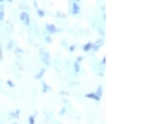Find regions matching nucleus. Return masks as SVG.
<instances>
[{"label": "nucleus", "instance_id": "f8f14e48", "mask_svg": "<svg viewBox=\"0 0 151 124\" xmlns=\"http://www.w3.org/2000/svg\"><path fill=\"white\" fill-rule=\"evenodd\" d=\"M4 19V11H3V9H0V20L2 21Z\"/></svg>", "mask_w": 151, "mask_h": 124}, {"label": "nucleus", "instance_id": "7ed1b4c3", "mask_svg": "<svg viewBox=\"0 0 151 124\" xmlns=\"http://www.w3.org/2000/svg\"><path fill=\"white\" fill-rule=\"evenodd\" d=\"M47 30H48L49 32H50V33H55L58 31V29H57L56 26H55V24H47Z\"/></svg>", "mask_w": 151, "mask_h": 124}, {"label": "nucleus", "instance_id": "f3484780", "mask_svg": "<svg viewBox=\"0 0 151 124\" xmlns=\"http://www.w3.org/2000/svg\"><path fill=\"white\" fill-rule=\"evenodd\" d=\"M75 48H76V45H71V46L70 47V49H69V50H70V51H73V50L75 49Z\"/></svg>", "mask_w": 151, "mask_h": 124}, {"label": "nucleus", "instance_id": "aec40b11", "mask_svg": "<svg viewBox=\"0 0 151 124\" xmlns=\"http://www.w3.org/2000/svg\"><path fill=\"white\" fill-rule=\"evenodd\" d=\"M1 54H2V53H1V48H0V59L2 58V57H1Z\"/></svg>", "mask_w": 151, "mask_h": 124}, {"label": "nucleus", "instance_id": "412c9836", "mask_svg": "<svg viewBox=\"0 0 151 124\" xmlns=\"http://www.w3.org/2000/svg\"><path fill=\"white\" fill-rule=\"evenodd\" d=\"M13 124H18V123H13Z\"/></svg>", "mask_w": 151, "mask_h": 124}, {"label": "nucleus", "instance_id": "dca6fc26", "mask_svg": "<svg viewBox=\"0 0 151 124\" xmlns=\"http://www.w3.org/2000/svg\"><path fill=\"white\" fill-rule=\"evenodd\" d=\"M65 108H63V109L60 112V115H63V114L65 113Z\"/></svg>", "mask_w": 151, "mask_h": 124}, {"label": "nucleus", "instance_id": "6ab92c4d", "mask_svg": "<svg viewBox=\"0 0 151 124\" xmlns=\"http://www.w3.org/2000/svg\"><path fill=\"white\" fill-rule=\"evenodd\" d=\"M105 60H106V57L104 56V58H103V61H102V64H105Z\"/></svg>", "mask_w": 151, "mask_h": 124}, {"label": "nucleus", "instance_id": "6e6552de", "mask_svg": "<svg viewBox=\"0 0 151 124\" xmlns=\"http://www.w3.org/2000/svg\"><path fill=\"white\" fill-rule=\"evenodd\" d=\"M74 67H75V71L76 73H78L79 71H80V65H79V63H77L76 61L75 62V64H74Z\"/></svg>", "mask_w": 151, "mask_h": 124}, {"label": "nucleus", "instance_id": "20e7f679", "mask_svg": "<svg viewBox=\"0 0 151 124\" xmlns=\"http://www.w3.org/2000/svg\"><path fill=\"white\" fill-rule=\"evenodd\" d=\"M85 97H88V98H92V99H93V100H96V101H97V102H99V101H100V97H97L95 93H88V94L85 95Z\"/></svg>", "mask_w": 151, "mask_h": 124}, {"label": "nucleus", "instance_id": "39448f33", "mask_svg": "<svg viewBox=\"0 0 151 124\" xmlns=\"http://www.w3.org/2000/svg\"><path fill=\"white\" fill-rule=\"evenodd\" d=\"M92 45H93V44H92L91 42L86 44L83 46V50H84V51H88L89 49H91L92 48Z\"/></svg>", "mask_w": 151, "mask_h": 124}, {"label": "nucleus", "instance_id": "4468645a", "mask_svg": "<svg viewBox=\"0 0 151 124\" xmlns=\"http://www.w3.org/2000/svg\"><path fill=\"white\" fill-rule=\"evenodd\" d=\"M82 59H83V56L80 55V56H78V57L76 58V62H77V63H80L81 61H82Z\"/></svg>", "mask_w": 151, "mask_h": 124}, {"label": "nucleus", "instance_id": "f257e3e1", "mask_svg": "<svg viewBox=\"0 0 151 124\" xmlns=\"http://www.w3.org/2000/svg\"><path fill=\"white\" fill-rule=\"evenodd\" d=\"M20 19H21L22 21L24 22V24L28 25L29 24V17L26 12H22L21 14H20Z\"/></svg>", "mask_w": 151, "mask_h": 124}, {"label": "nucleus", "instance_id": "0eeeda50", "mask_svg": "<svg viewBox=\"0 0 151 124\" xmlns=\"http://www.w3.org/2000/svg\"><path fill=\"white\" fill-rule=\"evenodd\" d=\"M45 68H43L42 70H41L40 71V72H39V74H38V75H36V76H35V77L36 79H40V78H41V77L43 76L44 73H45Z\"/></svg>", "mask_w": 151, "mask_h": 124}, {"label": "nucleus", "instance_id": "2eb2a0df", "mask_svg": "<svg viewBox=\"0 0 151 124\" xmlns=\"http://www.w3.org/2000/svg\"><path fill=\"white\" fill-rule=\"evenodd\" d=\"M7 84H8L9 86H10V87H12V88H13V87L14 86V83H13V82H12V81H7Z\"/></svg>", "mask_w": 151, "mask_h": 124}, {"label": "nucleus", "instance_id": "9b49d317", "mask_svg": "<svg viewBox=\"0 0 151 124\" xmlns=\"http://www.w3.org/2000/svg\"><path fill=\"white\" fill-rule=\"evenodd\" d=\"M38 14H39V16L43 17L44 15H45V12H44L42 9H39V10H38Z\"/></svg>", "mask_w": 151, "mask_h": 124}, {"label": "nucleus", "instance_id": "423d86ee", "mask_svg": "<svg viewBox=\"0 0 151 124\" xmlns=\"http://www.w3.org/2000/svg\"><path fill=\"white\" fill-rule=\"evenodd\" d=\"M95 94L97 95V97L101 98L102 95H103V90H102V86H98V88L97 89V91H96V92H95Z\"/></svg>", "mask_w": 151, "mask_h": 124}, {"label": "nucleus", "instance_id": "ddd939ff", "mask_svg": "<svg viewBox=\"0 0 151 124\" xmlns=\"http://www.w3.org/2000/svg\"><path fill=\"white\" fill-rule=\"evenodd\" d=\"M42 60H43L45 64H46V65H50V62H49L48 59H47L46 57H42Z\"/></svg>", "mask_w": 151, "mask_h": 124}, {"label": "nucleus", "instance_id": "1a4fd4ad", "mask_svg": "<svg viewBox=\"0 0 151 124\" xmlns=\"http://www.w3.org/2000/svg\"><path fill=\"white\" fill-rule=\"evenodd\" d=\"M43 86H44V88H43V90H42V92H43V93H46L47 91L50 89V87H49V86H47L45 83H43Z\"/></svg>", "mask_w": 151, "mask_h": 124}, {"label": "nucleus", "instance_id": "a211bd4d", "mask_svg": "<svg viewBox=\"0 0 151 124\" xmlns=\"http://www.w3.org/2000/svg\"><path fill=\"white\" fill-rule=\"evenodd\" d=\"M46 39V41H47V42H49V43H50V42H51V39L50 38V37H48V36L46 37V39Z\"/></svg>", "mask_w": 151, "mask_h": 124}, {"label": "nucleus", "instance_id": "9d476101", "mask_svg": "<svg viewBox=\"0 0 151 124\" xmlns=\"http://www.w3.org/2000/svg\"><path fill=\"white\" fill-rule=\"evenodd\" d=\"M29 123L35 124V118H34V116H30L29 118Z\"/></svg>", "mask_w": 151, "mask_h": 124}, {"label": "nucleus", "instance_id": "f03ea898", "mask_svg": "<svg viewBox=\"0 0 151 124\" xmlns=\"http://www.w3.org/2000/svg\"><path fill=\"white\" fill-rule=\"evenodd\" d=\"M80 13V7L77 3L74 2L72 4V14H78Z\"/></svg>", "mask_w": 151, "mask_h": 124}]
</instances>
